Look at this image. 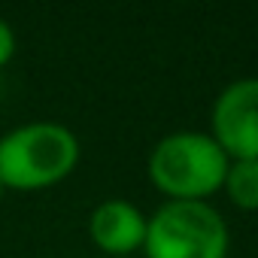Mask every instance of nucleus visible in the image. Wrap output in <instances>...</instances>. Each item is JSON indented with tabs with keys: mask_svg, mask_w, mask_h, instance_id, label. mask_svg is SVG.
Segmentation results:
<instances>
[{
	"mask_svg": "<svg viewBox=\"0 0 258 258\" xmlns=\"http://www.w3.org/2000/svg\"><path fill=\"white\" fill-rule=\"evenodd\" d=\"M79 158V137L67 124L25 121L0 137V182L7 191H43L64 182Z\"/></svg>",
	"mask_w": 258,
	"mask_h": 258,
	"instance_id": "obj_1",
	"label": "nucleus"
},
{
	"mask_svg": "<svg viewBox=\"0 0 258 258\" xmlns=\"http://www.w3.org/2000/svg\"><path fill=\"white\" fill-rule=\"evenodd\" d=\"M228 164L210 131H173L152 146L146 173L167 201H210L222 191Z\"/></svg>",
	"mask_w": 258,
	"mask_h": 258,
	"instance_id": "obj_2",
	"label": "nucleus"
},
{
	"mask_svg": "<svg viewBox=\"0 0 258 258\" xmlns=\"http://www.w3.org/2000/svg\"><path fill=\"white\" fill-rule=\"evenodd\" d=\"M231 231L210 201H164L146 228V258H228Z\"/></svg>",
	"mask_w": 258,
	"mask_h": 258,
	"instance_id": "obj_3",
	"label": "nucleus"
},
{
	"mask_svg": "<svg viewBox=\"0 0 258 258\" xmlns=\"http://www.w3.org/2000/svg\"><path fill=\"white\" fill-rule=\"evenodd\" d=\"M210 137L222 152L237 158H258V76L228 82L210 109Z\"/></svg>",
	"mask_w": 258,
	"mask_h": 258,
	"instance_id": "obj_4",
	"label": "nucleus"
},
{
	"mask_svg": "<svg viewBox=\"0 0 258 258\" xmlns=\"http://www.w3.org/2000/svg\"><path fill=\"white\" fill-rule=\"evenodd\" d=\"M149 216L124 198L100 201L88 216V237L106 255H131L143 252Z\"/></svg>",
	"mask_w": 258,
	"mask_h": 258,
	"instance_id": "obj_5",
	"label": "nucleus"
},
{
	"mask_svg": "<svg viewBox=\"0 0 258 258\" xmlns=\"http://www.w3.org/2000/svg\"><path fill=\"white\" fill-rule=\"evenodd\" d=\"M222 191L228 195V201L243 210V213H255L258 210V158H237L228 164Z\"/></svg>",
	"mask_w": 258,
	"mask_h": 258,
	"instance_id": "obj_6",
	"label": "nucleus"
},
{
	"mask_svg": "<svg viewBox=\"0 0 258 258\" xmlns=\"http://www.w3.org/2000/svg\"><path fill=\"white\" fill-rule=\"evenodd\" d=\"M16 31H13V25L7 22V19H0V70H4L10 61H13V55H16Z\"/></svg>",
	"mask_w": 258,
	"mask_h": 258,
	"instance_id": "obj_7",
	"label": "nucleus"
},
{
	"mask_svg": "<svg viewBox=\"0 0 258 258\" xmlns=\"http://www.w3.org/2000/svg\"><path fill=\"white\" fill-rule=\"evenodd\" d=\"M4 195H7V188H4V182H0V201H4Z\"/></svg>",
	"mask_w": 258,
	"mask_h": 258,
	"instance_id": "obj_8",
	"label": "nucleus"
},
{
	"mask_svg": "<svg viewBox=\"0 0 258 258\" xmlns=\"http://www.w3.org/2000/svg\"><path fill=\"white\" fill-rule=\"evenodd\" d=\"M46 258H52V255H46Z\"/></svg>",
	"mask_w": 258,
	"mask_h": 258,
	"instance_id": "obj_9",
	"label": "nucleus"
}]
</instances>
